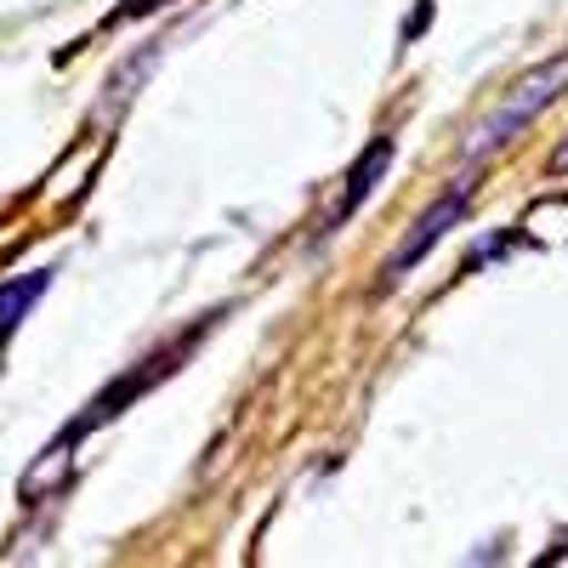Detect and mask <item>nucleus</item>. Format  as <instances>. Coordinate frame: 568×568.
Listing matches in <instances>:
<instances>
[{"instance_id":"nucleus-4","label":"nucleus","mask_w":568,"mask_h":568,"mask_svg":"<svg viewBox=\"0 0 568 568\" xmlns=\"http://www.w3.org/2000/svg\"><path fill=\"white\" fill-rule=\"evenodd\" d=\"M45 284H52V273H45V267L18 273L12 284H0V336H12V329L29 318V307L45 296Z\"/></svg>"},{"instance_id":"nucleus-2","label":"nucleus","mask_w":568,"mask_h":568,"mask_svg":"<svg viewBox=\"0 0 568 568\" xmlns=\"http://www.w3.org/2000/svg\"><path fill=\"white\" fill-rule=\"evenodd\" d=\"M466 194H471V182H455V187H449V194H444L438 205H426V211L415 216V227L404 233V240H398V251L387 256V284H393V278H404V273H409V267H415V262H420V256L433 251V245L444 240V233L460 222V211H466Z\"/></svg>"},{"instance_id":"nucleus-6","label":"nucleus","mask_w":568,"mask_h":568,"mask_svg":"<svg viewBox=\"0 0 568 568\" xmlns=\"http://www.w3.org/2000/svg\"><path fill=\"white\" fill-rule=\"evenodd\" d=\"M149 7H160V0H136V7H131V12H149Z\"/></svg>"},{"instance_id":"nucleus-5","label":"nucleus","mask_w":568,"mask_h":568,"mask_svg":"<svg viewBox=\"0 0 568 568\" xmlns=\"http://www.w3.org/2000/svg\"><path fill=\"white\" fill-rule=\"evenodd\" d=\"M551 171H557V176H562V171H568V142H562V149H557V154H551Z\"/></svg>"},{"instance_id":"nucleus-3","label":"nucleus","mask_w":568,"mask_h":568,"mask_svg":"<svg viewBox=\"0 0 568 568\" xmlns=\"http://www.w3.org/2000/svg\"><path fill=\"white\" fill-rule=\"evenodd\" d=\"M387 165H393V136H375L369 142V149H364V160L353 165V176H347V187H342V194H336V205H329L324 211V240H329V233H342V222L375 194V187H382V176H387Z\"/></svg>"},{"instance_id":"nucleus-1","label":"nucleus","mask_w":568,"mask_h":568,"mask_svg":"<svg viewBox=\"0 0 568 568\" xmlns=\"http://www.w3.org/2000/svg\"><path fill=\"white\" fill-rule=\"evenodd\" d=\"M562 85H568V58H557V63L535 69L529 80H517V85H511V98H506L489 120H478V131L466 136V160H484V154L506 149V142H511L517 131H524L546 103H557V98H562Z\"/></svg>"}]
</instances>
